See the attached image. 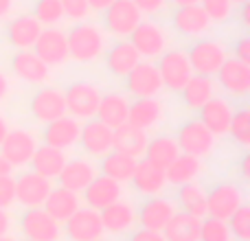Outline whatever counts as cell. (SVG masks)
<instances>
[{
	"label": "cell",
	"instance_id": "cell-1",
	"mask_svg": "<svg viewBox=\"0 0 250 241\" xmlns=\"http://www.w3.org/2000/svg\"><path fill=\"white\" fill-rule=\"evenodd\" d=\"M66 42L70 60L77 64H92L105 53V31L95 22L83 20L66 31Z\"/></svg>",
	"mask_w": 250,
	"mask_h": 241
},
{
	"label": "cell",
	"instance_id": "cell-2",
	"mask_svg": "<svg viewBox=\"0 0 250 241\" xmlns=\"http://www.w3.org/2000/svg\"><path fill=\"white\" fill-rule=\"evenodd\" d=\"M185 53L193 75H204V77H215L217 70L222 68V64L229 57L226 46L220 40H213V38H198L189 46V51Z\"/></svg>",
	"mask_w": 250,
	"mask_h": 241
},
{
	"label": "cell",
	"instance_id": "cell-3",
	"mask_svg": "<svg viewBox=\"0 0 250 241\" xmlns=\"http://www.w3.org/2000/svg\"><path fill=\"white\" fill-rule=\"evenodd\" d=\"M66 114L77 120H88L97 117L101 101V90L92 81H73L64 90Z\"/></svg>",
	"mask_w": 250,
	"mask_h": 241
},
{
	"label": "cell",
	"instance_id": "cell-4",
	"mask_svg": "<svg viewBox=\"0 0 250 241\" xmlns=\"http://www.w3.org/2000/svg\"><path fill=\"white\" fill-rule=\"evenodd\" d=\"M176 142L180 147V154H189L195 158H207L217 145V136H213L198 119H189L178 127Z\"/></svg>",
	"mask_w": 250,
	"mask_h": 241
},
{
	"label": "cell",
	"instance_id": "cell-5",
	"mask_svg": "<svg viewBox=\"0 0 250 241\" xmlns=\"http://www.w3.org/2000/svg\"><path fill=\"white\" fill-rule=\"evenodd\" d=\"M127 40L138 51V55L145 57V60H154V57L163 55L165 51H169L167 29L154 20H141V24L132 31V35Z\"/></svg>",
	"mask_w": 250,
	"mask_h": 241
},
{
	"label": "cell",
	"instance_id": "cell-6",
	"mask_svg": "<svg viewBox=\"0 0 250 241\" xmlns=\"http://www.w3.org/2000/svg\"><path fill=\"white\" fill-rule=\"evenodd\" d=\"M18 230L26 241H60L62 224L44 208H26L18 220Z\"/></svg>",
	"mask_w": 250,
	"mask_h": 241
},
{
	"label": "cell",
	"instance_id": "cell-7",
	"mask_svg": "<svg viewBox=\"0 0 250 241\" xmlns=\"http://www.w3.org/2000/svg\"><path fill=\"white\" fill-rule=\"evenodd\" d=\"M158 75L163 79V88H167L169 92H180L185 88V83L193 77V70L191 64L187 60V53L180 48H171V51H165L158 57Z\"/></svg>",
	"mask_w": 250,
	"mask_h": 241
},
{
	"label": "cell",
	"instance_id": "cell-8",
	"mask_svg": "<svg viewBox=\"0 0 250 241\" xmlns=\"http://www.w3.org/2000/svg\"><path fill=\"white\" fill-rule=\"evenodd\" d=\"M143 13L136 9L132 0H114L104 11V31H108L112 38L127 40L132 31L141 24Z\"/></svg>",
	"mask_w": 250,
	"mask_h": 241
},
{
	"label": "cell",
	"instance_id": "cell-9",
	"mask_svg": "<svg viewBox=\"0 0 250 241\" xmlns=\"http://www.w3.org/2000/svg\"><path fill=\"white\" fill-rule=\"evenodd\" d=\"M125 90L127 95H132L134 99H151L158 97L163 88V79L158 75V68L151 61H138L125 77Z\"/></svg>",
	"mask_w": 250,
	"mask_h": 241
},
{
	"label": "cell",
	"instance_id": "cell-10",
	"mask_svg": "<svg viewBox=\"0 0 250 241\" xmlns=\"http://www.w3.org/2000/svg\"><path fill=\"white\" fill-rule=\"evenodd\" d=\"M244 202V191L233 182L215 184L211 191H207V215L215 220L226 221Z\"/></svg>",
	"mask_w": 250,
	"mask_h": 241
},
{
	"label": "cell",
	"instance_id": "cell-11",
	"mask_svg": "<svg viewBox=\"0 0 250 241\" xmlns=\"http://www.w3.org/2000/svg\"><path fill=\"white\" fill-rule=\"evenodd\" d=\"M29 112L31 117L40 123H51V120L66 117V101H64V90L55 86H42L33 92L29 101Z\"/></svg>",
	"mask_w": 250,
	"mask_h": 241
},
{
	"label": "cell",
	"instance_id": "cell-12",
	"mask_svg": "<svg viewBox=\"0 0 250 241\" xmlns=\"http://www.w3.org/2000/svg\"><path fill=\"white\" fill-rule=\"evenodd\" d=\"M33 53L48 66H62L70 60L68 57V42H66V31L60 26H46L42 29L38 42L33 44Z\"/></svg>",
	"mask_w": 250,
	"mask_h": 241
},
{
	"label": "cell",
	"instance_id": "cell-13",
	"mask_svg": "<svg viewBox=\"0 0 250 241\" xmlns=\"http://www.w3.org/2000/svg\"><path fill=\"white\" fill-rule=\"evenodd\" d=\"M16 180V202L24 208H42L53 189V180L38 176L35 171H22Z\"/></svg>",
	"mask_w": 250,
	"mask_h": 241
},
{
	"label": "cell",
	"instance_id": "cell-14",
	"mask_svg": "<svg viewBox=\"0 0 250 241\" xmlns=\"http://www.w3.org/2000/svg\"><path fill=\"white\" fill-rule=\"evenodd\" d=\"M35 149H38V138L26 129H9L0 145V156L13 167H24L31 162Z\"/></svg>",
	"mask_w": 250,
	"mask_h": 241
},
{
	"label": "cell",
	"instance_id": "cell-15",
	"mask_svg": "<svg viewBox=\"0 0 250 241\" xmlns=\"http://www.w3.org/2000/svg\"><path fill=\"white\" fill-rule=\"evenodd\" d=\"M64 233L70 241H97L104 237L99 211L92 208H77L68 220L64 221Z\"/></svg>",
	"mask_w": 250,
	"mask_h": 241
},
{
	"label": "cell",
	"instance_id": "cell-16",
	"mask_svg": "<svg viewBox=\"0 0 250 241\" xmlns=\"http://www.w3.org/2000/svg\"><path fill=\"white\" fill-rule=\"evenodd\" d=\"M173 213H176V206L171 200L163 198V195H154V198H145L141 206L136 208V221L141 228L163 233V228L169 224Z\"/></svg>",
	"mask_w": 250,
	"mask_h": 241
},
{
	"label": "cell",
	"instance_id": "cell-17",
	"mask_svg": "<svg viewBox=\"0 0 250 241\" xmlns=\"http://www.w3.org/2000/svg\"><path fill=\"white\" fill-rule=\"evenodd\" d=\"M217 83L229 97L244 99L250 92V66L237 61L235 57H226L222 68L217 70Z\"/></svg>",
	"mask_w": 250,
	"mask_h": 241
},
{
	"label": "cell",
	"instance_id": "cell-18",
	"mask_svg": "<svg viewBox=\"0 0 250 241\" xmlns=\"http://www.w3.org/2000/svg\"><path fill=\"white\" fill-rule=\"evenodd\" d=\"M112 134L108 125H104L99 119H88L79 129V145L92 158H104L108 151H112Z\"/></svg>",
	"mask_w": 250,
	"mask_h": 241
},
{
	"label": "cell",
	"instance_id": "cell-19",
	"mask_svg": "<svg viewBox=\"0 0 250 241\" xmlns=\"http://www.w3.org/2000/svg\"><path fill=\"white\" fill-rule=\"evenodd\" d=\"M11 73L31 86H42L51 77V68L33 51H18L11 57Z\"/></svg>",
	"mask_w": 250,
	"mask_h": 241
},
{
	"label": "cell",
	"instance_id": "cell-20",
	"mask_svg": "<svg viewBox=\"0 0 250 241\" xmlns=\"http://www.w3.org/2000/svg\"><path fill=\"white\" fill-rule=\"evenodd\" d=\"M79 129H82V125H79L77 119L68 117V114L60 117V119L51 120V123H46V127H44V132H42L44 145L66 151L70 147L79 145Z\"/></svg>",
	"mask_w": 250,
	"mask_h": 241
},
{
	"label": "cell",
	"instance_id": "cell-21",
	"mask_svg": "<svg viewBox=\"0 0 250 241\" xmlns=\"http://www.w3.org/2000/svg\"><path fill=\"white\" fill-rule=\"evenodd\" d=\"M171 24L178 33L187 35V38H202L204 33L211 31L213 22L200 4H191V7H176Z\"/></svg>",
	"mask_w": 250,
	"mask_h": 241
},
{
	"label": "cell",
	"instance_id": "cell-22",
	"mask_svg": "<svg viewBox=\"0 0 250 241\" xmlns=\"http://www.w3.org/2000/svg\"><path fill=\"white\" fill-rule=\"evenodd\" d=\"M97 176H99V173H97V167L92 160L73 158V160H66V164H64V169H62V173L57 176V180H60V186H64V189L73 191V193H82Z\"/></svg>",
	"mask_w": 250,
	"mask_h": 241
},
{
	"label": "cell",
	"instance_id": "cell-23",
	"mask_svg": "<svg viewBox=\"0 0 250 241\" xmlns=\"http://www.w3.org/2000/svg\"><path fill=\"white\" fill-rule=\"evenodd\" d=\"M44 26L35 20L31 13H24V16H16L11 22L7 24V42L11 44L18 51H31L33 44L38 42L40 33H42Z\"/></svg>",
	"mask_w": 250,
	"mask_h": 241
},
{
	"label": "cell",
	"instance_id": "cell-24",
	"mask_svg": "<svg viewBox=\"0 0 250 241\" xmlns=\"http://www.w3.org/2000/svg\"><path fill=\"white\" fill-rule=\"evenodd\" d=\"M99 217H101L104 233L123 235V233H129L134 228V224H136V208L129 202H125V200H117L114 204L99 211Z\"/></svg>",
	"mask_w": 250,
	"mask_h": 241
},
{
	"label": "cell",
	"instance_id": "cell-25",
	"mask_svg": "<svg viewBox=\"0 0 250 241\" xmlns=\"http://www.w3.org/2000/svg\"><path fill=\"white\" fill-rule=\"evenodd\" d=\"M165 117V108L163 101L158 97H151V99H134L129 101V110H127V123L136 129L143 132H149L151 127L163 120Z\"/></svg>",
	"mask_w": 250,
	"mask_h": 241
},
{
	"label": "cell",
	"instance_id": "cell-26",
	"mask_svg": "<svg viewBox=\"0 0 250 241\" xmlns=\"http://www.w3.org/2000/svg\"><path fill=\"white\" fill-rule=\"evenodd\" d=\"M200 112V123L213 134V136H224L229 134V125L233 119V105L222 97H213L208 103H204Z\"/></svg>",
	"mask_w": 250,
	"mask_h": 241
},
{
	"label": "cell",
	"instance_id": "cell-27",
	"mask_svg": "<svg viewBox=\"0 0 250 241\" xmlns=\"http://www.w3.org/2000/svg\"><path fill=\"white\" fill-rule=\"evenodd\" d=\"M132 186L145 198H154V195H160L167 186V178H165V171L158 167H154L151 162H147L145 158L136 160V167H134V173L129 178Z\"/></svg>",
	"mask_w": 250,
	"mask_h": 241
},
{
	"label": "cell",
	"instance_id": "cell-28",
	"mask_svg": "<svg viewBox=\"0 0 250 241\" xmlns=\"http://www.w3.org/2000/svg\"><path fill=\"white\" fill-rule=\"evenodd\" d=\"M82 193H83V202H86L88 208H92V211H104L105 206H110V204H114L117 200H121V184L110 180L108 176H97Z\"/></svg>",
	"mask_w": 250,
	"mask_h": 241
},
{
	"label": "cell",
	"instance_id": "cell-29",
	"mask_svg": "<svg viewBox=\"0 0 250 241\" xmlns=\"http://www.w3.org/2000/svg\"><path fill=\"white\" fill-rule=\"evenodd\" d=\"M143 57L138 51L129 44V40H119L110 48H105V68L119 79H125L127 73L141 61Z\"/></svg>",
	"mask_w": 250,
	"mask_h": 241
},
{
	"label": "cell",
	"instance_id": "cell-30",
	"mask_svg": "<svg viewBox=\"0 0 250 241\" xmlns=\"http://www.w3.org/2000/svg\"><path fill=\"white\" fill-rule=\"evenodd\" d=\"M127 110H129L127 97L121 95V92H108V95H101L95 119H99L110 129H117L127 123Z\"/></svg>",
	"mask_w": 250,
	"mask_h": 241
},
{
	"label": "cell",
	"instance_id": "cell-31",
	"mask_svg": "<svg viewBox=\"0 0 250 241\" xmlns=\"http://www.w3.org/2000/svg\"><path fill=\"white\" fill-rule=\"evenodd\" d=\"M42 208H44V211H46L55 221L64 224V221L68 220V217L73 215L77 208H82V202H79V193H73V191L64 189V186H53Z\"/></svg>",
	"mask_w": 250,
	"mask_h": 241
},
{
	"label": "cell",
	"instance_id": "cell-32",
	"mask_svg": "<svg viewBox=\"0 0 250 241\" xmlns=\"http://www.w3.org/2000/svg\"><path fill=\"white\" fill-rule=\"evenodd\" d=\"M66 160L68 158H66V154L62 149H55V147H48V145H42V147L38 145L29 164H31V171H35L38 176L46 178V180H57Z\"/></svg>",
	"mask_w": 250,
	"mask_h": 241
},
{
	"label": "cell",
	"instance_id": "cell-33",
	"mask_svg": "<svg viewBox=\"0 0 250 241\" xmlns=\"http://www.w3.org/2000/svg\"><path fill=\"white\" fill-rule=\"evenodd\" d=\"M147 141H149L147 132L136 129V127H132L129 123H125V125H121V127L114 129V134H112V149L119 151V154L138 158V156L145 154Z\"/></svg>",
	"mask_w": 250,
	"mask_h": 241
},
{
	"label": "cell",
	"instance_id": "cell-34",
	"mask_svg": "<svg viewBox=\"0 0 250 241\" xmlns=\"http://www.w3.org/2000/svg\"><path fill=\"white\" fill-rule=\"evenodd\" d=\"M145 160L151 162L154 167L158 169H167L173 160L180 156V147H178L176 138L167 136V134H160V136H154L147 141V147H145Z\"/></svg>",
	"mask_w": 250,
	"mask_h": 241
},
{
	"label": "cell",
	"instance_id": "cell-35",
	"mask_svg": "<svg viewBox=\"0 0 250 241\" xmlns=\"http://www.w3.org/2000/svg\"><path fill=\"white\" fill-rule=\"evenodd\" d=\"M180 97L187 108L198 112L204 103H208V101L215 97V81H213V77L193 75V77L185 83V88L180 90Z\"/></svg>",
	"mask_w": 250,
	"mask_h": 241
},
{
	"label": "cell",
	"instance_id": "cell-36",
	"mask_svg": "<svg viewBox=\"0 0 250 241\" xmlns=\"http://www.w3.org/2000/svg\"><path fill=\"white\" fill-rule=\"evenodd\" d=\"M202 160L195 158L189 154H180L167 169H165V178H167V184L173 186H182L195 182V178L202 173Z\"/></svg>",
	"mask_w": 250,
	"mask_h": 241
},
{
	"label": "cell",
	"instance_id": "cell-37",
	"mask_svg": "<svg viewBox=\"0 0 250 241\" xmlns=\"http://www.w3.org/2000/svg\"><path fill=\"white\" fill-rule=\"evenodd\" d=\"M200 221L198 217L176 211L163 228V237L165 241H200Z\"/></svg>",
	"mask_w": 250,
	"mask_h": 241
},
{
	"label": "cell",
	"instance_id": "cell-38",
	"mask_svg": "<svg viewBox=\"0 0 250 241\" xmlns=\"http://www.w3.org/2000/svg\"><path fill=\"white\" fill-rule=\"evenodd\" d=\"M136 160L138 158H132V156H125V154H119V151H108V154L101 158V164H99V171L101 176H108L110 180L114 182H129L134 173V167H136Z\"/></svg>",
	"mask_w": 250,
	"mask_h": 241
},
{
	"label": "cell",
	"instance_id": "cell-39",
	"mask_svg": "<svg viewBox=\"0 0 250 241\" xmlns=\"http://www.w3.org/2000/svg\"><path fill=\"white\" fill-rule=\"evenodd\" d=\"M178 206L182 208V213L193 215L198 220L207 217V191L198 184V182H189V184L178 186Z\"/></svg>",
	"mask_w": 250,
	"mask_h": 241
},
{
	"label": "cell",
	"instance_id": "cell-40",
	"mask_svg": "<svg viewBox=\"0 0 250 241\" xmlns=\"http://www.w3.org/2000/svg\"><path fill=\"white\" fill-rule=\"evenodd\" d=\"M31 16L42 26H57L64 20V9L62 0H35V7Z\"/></svg>",
	"mask_w": 250,
	"mask_h": 241
},
{
	"label": "cell",
	"instance_id": "cell-41",
	"mask_svg": "<svg viewBox=\"0 0 250 241\" xmlns=\"http://www.w3.org/2000/svg\"><path fill=\"white\" fill-rule=\"evenodd\" d=\"M229 134L237 145L248 147L250 145V112L248 108L233 110V119L229 125Z\"/></svg>",
	"mask_w": 250,
	"mask_h": 241
},
{
	"label": "cell",
	"instance_id": "cell-42",
	"mask_svg": "<svg viewBox=\"0 0 250 241\" xmlns=\"http://www.w3.org/2000/svg\"><path fill=\"white\" fill-rule=\"evenodd\" d=\"M230 230V237H235L237 241H250V206L242 204L233 215L226 220Z\"/></svg>",
	"mask_w": 250,
	"mask_h": 241
},
{
	"label": "cell",
	"instance_id": "cell-43",
	"mask_svg": "<svg viewBox=\"0 0 250 241\" xmlns=\"http://www.w3.org/2000/svg\"><path fill=\"white\" fill-rule=\"evenodd\" d=\"M230 230L229 224L215 217H204L200 221V241H230Z\"/></svg>",
	"mask_w": 250,
	"mask_h": 241
},
{
	"label": "cell",
	"instance_id": "cell-44",
	"mask_svg": "<svg viewBox=\"0 0 250 241\" xmlns=\"http://www.w3.org/2000/svg\"><path fill=\"white\" fill-rule=\"evenodd\" d=\"M200 7L211 18L213 24H222V22L230 20L235 4L230 0H200Z\"/></svg>",
	"mask_w": 250,
	"mask_h": 241
},
{
	"label": "cell",
	"instance_id": "cell-45",
	"mask_svg": "<svg viewBox=\"0 0 250 241\" xmlns=\"http://www.w3.org/2000/svg\"><path fill=\"white\" fill-rule=\"evenodd\" d=\"M62 9H64V18H68L73 24L88 20V16H90L88 0H62Z\"/></svg>",
	"mask_w": 250,
	"mask_h": 241
},
{
	"label": "cell",
	"instance_id": "cell-46",
	"mask_svg": "<svg viewBox=\"0 0 250 241\" xmlns=\"http://www.w3.org/2000/svg\"><path fill=\"white\" fill-rule=\"evenodd\" d=\"M16 204V180L9 176H0V208L7 211L9 206Z\"/></svg>",
	"mask_w": 250,
	"mask_h": 241
},
{
	"label": "cell",
	"instance_id": "cell-47",
	"mask_svg": "<svg viewBox=\"0 0 250 241\" xmlns=\"http://www.w3.org/2000/svg\"><path fill=\"white\" fill-rule=\"evenodd\" d=\"M132 2L143 16H158L160 11H165L169 0H132Z\"/></svg>",
	"mask_w": 250,
	"mask_h": 241
},
{
	"label": "cell",
	"instance_id": "cell-48",
	"mask_svg": "<svg viewBox=\"0 0 250 241\" xmlns=\"http://www.w3.org/2000/svg\"><path fill=\"white\" fill-rule=\"evenodd\" d=\"M233 57L237 61H242V64H248L250 66V38H248V35H242V38L235 42Z\"/></svg>",
	"mask_w": 250,
	"mask_h": 241
},
{
	"label": "cell",
	"instance_id": "cell-49",
	"mask_svg": "<svg viewBox=\"0 0 250 241\" xmlns=\"http://www.w3.org/2000/svg\"><path fill=\"white\" fill-rule=\"evenodd\" d=\"M129 241H165L163 233H158V230H147V228H138L132 233V237Z\"/></svg>",
	"mask_w": 250,
	"mask_h": 241
},
{
	"label": "cell",
	"instance_id": "cell-50",
	"mask_svg": "<svg viewBox=\"0 0 250 241\" xmlns=\"http://www.w3.org/2000/svg\"><path fill=\"white\" fill-rule=\"evenodd\" d=\"M237 20H239V24L244 26V29H250V2H244V4H239V11H237Z\"/></svg>",
	"mask_w": 250,
	"mask_h": 241
},
{
	"label": "cell",
	"instance_id": "cell-51",
	"mask_svg": "<svg viewBox=\"0 0 250 241\" xmlns=\"http://www.w3.org/2000/svg\"><path fill=\"white\" fill-rule=\"evenodd\" d=\"M239 176L244 180H250V154H242V160H239Z\"/></svg>",
	"mask_w": 250,
	"mask_h": 241
},
{
	"label": "cell",
	"instance_id": "cell-52",
	"mask_svg": "<svg viewBox=\"0 0 250 241\" xmlns=\"http://www.w3.org/2000/svg\"><path fill=\"white\" fill-rule=\"evenodd\" d=\"M9 228H11V217L4 208H0V237L2 235H9Z\"/></svg>",
	"mask_w": 250,
	"mask_h": 241
},
{
	"label": "cell",
	"instance_id": "cell-53",
	"mask_svg": "<svg viewBox=\"0 0 250 241\" xmlns=\"http://www.w3.org/2000/svg\"><path fill=\"white\" fill-rule=\"evenodd\" d=\"M112 2H114V0H88V4H90V11H97V13H104Z\"/></svg>",
	"mask_w": 250,
	"mask_h": 241
},
{
	"label": "cell",
	"instance_id": "cell-54",
	"mask_svg": "<svg viewBox=\"0 0 250 241\" xmlns=\"http://www.w3.org/2000/svg\"><path fill=\"white\" fill-rule=\"evenodd\" d=\"M7 95H9V77L0 70V101H2Z\"/></svg>",
	"mask_w": 250,
	"mask_h": 241
},
{
	"label": "cell",
	"instance_id": "cell-55",
	"mask_svg": "<svg viewBox=\"0 0 250 241\" xmlns=\"http://www.w3.org/2000/svg\"><path fill=\"white\" fill-rule=\"evenodd\" d=\"M11 9H13V0H0V20H4L11 13Z\"/></svg>",
	"mask_w": 250,
	"mask_h": 241
},
{
	"label": "cell",
	"instance_id": "cell-56",
	"mask_svg": "<svg viewBox=\"0 0 250 241\" xmlns=\"http://www.w3.org/2000/svg\"><path fill=\"white\" fill-rule=\"evenodd\" d=\"M7 132H9V125H7V120H4L2 114H0V145H2V141H4V136H7Z\"/></svg>",
	"mask_w": 250,
	"mask_h": 241
},
{
	"label": "cell",
	"instance_id": "cell-57",
	"mask_svg": "<svg viewBox=\"0 0 250 241\" xmlns=\"http://www.w3.org/2000/svg\"><path fill=\"white\" fill-rule=\"evenodd\" d=\"M9 173H11V164L0 156V176H9Z\"/></svg>",
	"mask_w": 250,
	"mask_h": 241
},
{
	"label": "cell",
	"instance_id": "cell-58",
	"mask_svg": "<svg viewBox=\"0 0 250 241\" xmlns=\"http://www.w3.org/2000/svg\"><path fill=\"white\" fill-rule=\"evenodd\" d=\"M176 7H191V4H200V0H171Z\"/></svg>",
	"mask_w": 250,
	"mask_h": 241
},
{
	"label": "cell",
	"instance_id": "cell-59",
	"mask_svg": "<svg viewBox=\"0 0 250 241\" xmlns=\"http://www.w3.org/2000/svg\"><path fill=\"white\" fill-rule=\"evenodd\" d=\"M0 241H18V239L11 237V235H2V237H0Z\"/></svg>",
	"mask_w": 250,
	"mask_h": 241
},
{
	"label": "cell",
	"instance_id": "cell-60",
	"mask_svg": "<svg viewBox=\"0 0 250 241\" xmlns=\"http://www.w3.org/2000/svg\"><path fill=\"white\" fill-rule=\"evenodd\" d=\"M230 2H233V4H237V7H239V4H244V2H248V0H230Z\"/></svg>",
	"mask_w": 250,
	"mask_h": 241
},
{
	"label": "cell",
	"instance_id": "cell-61",
	"mask_svg": "<svg viewBox=\"0 0 250 241\" xmlns=\"http://www.w3.org/2000/svg\"><path fill=\"white\" fill-rule=\"evenodd\" d=\"M97 241H101V239H97Z\"/></svg>",
	"mask_w": 250,
	"mask_h": 241
}]
</instances>
